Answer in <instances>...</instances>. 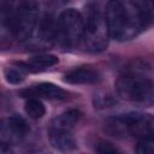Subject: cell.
Returning <instances> with one entry per match:
<instances>
[{
	"label": "cell",
	"instance_id": "6da1fadb",
	"mask_svg": "<svg viewBox=\"0 0 154 154\" xmlns=\"http://www.w3.org/2000/svg\"><path fill=\"white\" fill-rule=\"evenodd\" d=\"M40 22V6L35 0H2L1 24L16 40L28 41Z\"/></svg>",
	"mask_w": 154,
	"mask_h": 154
},
{
	"label": "cell",
	"instance_id": "7a4b0ae2",
	"mask_svg": "<svg viewBox=\"0 0 154 154\" xmlns=\"http://www.w3.org/2000/svg\"><path fill=\"white\" fill-rule=\"evenodd\" d=\"M103 14L109 36L118 41L132 38L144 25L135 8L128 7L120 0H109Z\"/></svg>",
	"mask_w": 154,
	"mask_h": 154
},
{
	"label": "cell",
	"instance_id": "3957f363",
	"mask_svg": "<svg viewBox=\"0 0 154 154\" xmlns=\"http://www.w3.org/2000/svg\"><path fill=\"white\" fill-rule=\"evenodd\" d=\"M105 129L107 132L118 137H134L141 140L154 134V116L141 112L119 114L108 118L105 122Z\"/></svg>",
	"mask_w": 154,
	"mask_h": 154
},
{
	"label": "cell",
	"instance_id": "277c9868",
	"mask_svg": "<svg viewBox=\"0 0 154 154\" xmlns=\"http://www.w3.org/2000/svg\"><path fill=\"white\" fill-rule=\"evenodd\" d=\"M84 18V37L83 43L89 51H103L109 40V31L106 24L105 14L100 12L96 5L90 4L85 7Z\"/></svg>",
	"mask_w": 154,
	"mask_h": 154
},
{
	"label": "cell",
	"instance_id": "5b68a950",
	"mask_svg": "<svg viewBox=\"0 0 154 154\" xmlns=\"http://www.w3.org/2000/svg\"><path fill=\"white\" fill-rule=\"evenodd\" d=\"M118 95L131 102L152 103L154 102V83L140 76H123L116 83Z\"/></svg>",
	"mask_w": 154,
	"mask_h": 154
},
{
	"label": "cell",
	"instance_id": "8992f818",
	"mask_svg": "<svg viewBox=\"0 0 154 154\" xmlns=\"http://www.w3.org/2000/svg\"><path fill=\"white\" fill-rule=\"evenodd\" d=\"M57 34L64 45L76 47L83 42L84 37V18L75 8L64 10L57 20Z\"/></svg>",
	"mask_w": 154,
	"mask_h": 154
},
{
	"label": "cell",
	"instance_id": "52a82bcc",
	"mask_svg": "<svg viewBox=\"0 0 154 154\" xmlns=\"http://www.w3.org/2000/svg\"><path fill=\"white\" fill-rule=\"evenodd\" d=\"M29 128L26 122L18 116H12L2 119L0 125V141L2 146L19 143L28 134Z\"/></svg>",
	"mask_w": 154,
	"mask_h": 154
},
{
	"label": "cell",
	"instance_id": "ba28073f",
	"mask_svg": "<svg viewBox=\"0 0 154 154\" xmlns=\"http://www.w3.org/2000/svg\"><path fill=\"white\" fill-rule=\"evenodd\" d=\"M49 142L54 149L60 152H70L76 148V141L71 134V130L49 128Z\"/></svg>",
	"mask_w": 154,
	"mask_h": 154
},
{
	"label": "cell",
	"instance_id": "9c48e42d",
	"mask_svg": "<svg viewBox=\"0 0 154 154\" xmlns=\"http://www.w3.org/2000/svg\"><path fill=\"white\" fill-rule=\"evenodd\" d=\"M65 82L71 84H93L100 81V75L96 70L90 67L75 69L65 75Z\"/></svg>",
	"mask_w": 154,
	"mask_h": 154
},
{
	"label": "cell",
	"instance_id": "30bf717a",
	"mask_svg": "<svg viewBox=\"0 0 154 154\" xmlns=\"http://www.w3.org/2000/svg\"><path fill=\"white\" fill-rule=\"evenodd\" d=\"M81 113L77 109H69L55 117L51 124V129H61V130H72L77 124Z\"/></svg>",
	"mask_w": 154,
	"mask_h": 154
},
{
	"label": "cell",
	"instance_id": "8fae6325",
	"mask_svg": "<svg viewBox=\"0 0 154 154\" xmlns=\"http://www.w3.org/2000/svg\"><path fill=\"white\" fill-rule=\"evenodd\" d=\"M34 91L36 93V95L48 100H63L67 96V93L64 89L49 82H43L35 85Z\"/></svg>",
	"mask_w": 154,
	"mask_h": 154
},
{
	"label": "cell",
	"instance_id": "7c38bea8",
	"mask_svg": "<svg viewBox=\"0 0 154 154\" xmlns=\"http://www.w3.org/2000/svg\"><path fill=\"white\" fill-rule=\"evenodd\" d=\"M131 6L144 25L154 19V0H131Z\"/></svg>",
	"mask_w": 154,
	"mask_h": 154
},
{
	"label": "cell",
	"instance_id": "4fadbf2b",
	"mask_svg": "<svg viewBox=\"0 0 154 154\" xmlns=\"http://www.w3.org/2000/svg\"><path fill=\"white\" fill-rule=\"evenodd\" d=\"M59 63V59L55 55L52 54H40V55H35L32 57L29 63L28 66H30L34 70H41V69H47L51 67L55 64Z\"/></svg>",
	"mask_w": 154,
	"mask_h": 154
},
{
	"label": "cell",
	"instance_id": "5bb4252c",
	"mask_svg": "<svg viewBox=\"0 0 154 154\" xmlns=\"http://www.w3.org/2000/svg\"><path fill=\"white\" fill-rule=\"evenodd\" d=\"M24 109H25V113L31 119H40L46 113V109H45L43 103L40 100L35 99V97H30V99H28L25 101Z\"/></svg>",
	"mask_w": 154,
	"mask_h": 154
},
{
	"label": "cell",
	"instance_id": "9a60e30c",
	"mask_svg": "<svg viewBox=\"0 0 154 154\" xmlns=\"http://www.w3.org/2000/svg\"><path fill=\"white\" fill-rule=\"evenodd\" d=\"M136 152L140 154H154V134L138 140Z\"/></svg>",
	"mask_w": 154,
	"mask_h": 154
},
{
	"label": "cell",
	"instance_id": "2e32d148",
	"mask_svg": "<svg viewBox=\"0 0 154 154\" xmlns=\"http://www.w3.org/2000/svg\"><path fill=\"white\" fill-rule=\"evenodd\" d=\"M4 75H5L6 81H7L8 83H11V84H19V83L24 79L23 73H22L19 70L13 69V67H7V69H5Z\"/></svg>",
	"mask_w": 154,
	"mask_h": 154
},
{
	"label": "cell",
	"instance_id": "e0dca14e",
	"mask_svg": "<svg viewBox=\"0 0 154 154\" xmlns=\"http://www.w3.org/2000/svg\"><path fill=\"white\" fill-rule=\"evenodd\" d=\"M96 150L99 153H103V154L105 153H116V152H118V149L116 147H113L108 142H101V143H99L97 147H96Z\"/></svg>",
	"mask_w": 154,
	"mask_h": 154
}]
</instances>
